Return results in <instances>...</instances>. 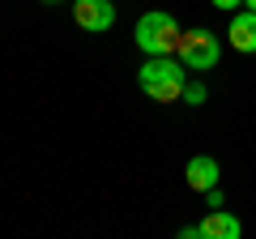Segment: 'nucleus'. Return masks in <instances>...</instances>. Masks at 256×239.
<instances>
[{
  "label": "nucleus",
  "mask_w": 256,
  "mask_h": 239,
  "mask_svg": "<svg viewBox=\"0 0 256 239\" xmlns=\"http://www.w3.org/2000/svg\"><path fill=\"white\" fill-rule=\"evenodd\" d=\"M137 86L150 94L154 102H184V60L180 56H150L146 64L137 68Z\"/></svg>",
  "instance_id": "nucleus-1"
},
{
  "label": "nucleus",
  "mask_w": 256,
  "mask_h": 239,
  "mask_svg": "<svg viewBox=\"0 0 256 239\" xmlns=\"http://www.w3.org/2000/svg\"><path fill=\"white\" fill-rule=\"evenodd\" d=\"M180 22L171 18V13L162 9H150L137 18V30H132V38H137V47L146 56H175L180 52Z\"/></svg>",
  "instance_id": "nucleus-2"
},
{
  "label": "nucleus",
  "mask_w": 256,
  "mask_h": 239,
  "mask_svg": "<svg viewBox=\"0 0 256 239\" xmlns=\"http://www.w3.org/2000/svg\"><path fill=\"white\" fill-rule=\"evenodd\" d=\"M184 60V68H192V73H210L214 64H218V56H222V43L214 30L205 26H192L180 34V52H175Z\"/></svg>",
  "instance_id": "nucleus-3"
},
{
  "label": "nucleus",
  "mask_w": 256,
  "mask_h": 239,
  "mask_svg": "<svg viewBox=\"0 0 256 239\" xmlns=\"http://www.w3.org/2000/svg\"><path fill=\"white\" fill-rule=\"evenodd\" d=\"M73 22L82 30H90V34H102V30L116 26V4H111V0H77Z\"/></svg>",
  "instance_id": "nucleus-4"
},
{
  "label": "nucleus",
  "mask_w": 256,
  "mask_h": 239,
  "mask_svg": "<svg viewBox=\"0 0 256 239\" xmlns=\"http://www.w3.org/2000/svg\"><path fill=\"white\" fill-rule=\"evenodd\" d=\"M218 158L214 154H196L188 158V166H184V184L192 188V192H210V188H218Z\"/></svg>",
  "instance_id": "nucleus-5"
},
{
  "label": "nucleus",
  "mask_w": 256,
  "mask_h": 239,
  "mask_svg": "<svg viewBox=\"0 0 256 239\" xmlns=\"http://www.w3.org/2000/svg\"><path fill=\"white\" fill-rule=\"evenodd\" d=\"M226 38H230L235 52L256 56V9H239L235 18H230V26H226Z\"/></svg>",
  "instance_id": "nucleus-6"
},
{
  "label": "nucleus",
  "mask_w": 256,
  "mask_h": 239,
  "mask_svg": "<svg viewBox=\"0 0 256 239\" xmlns=\"http://www.w3.org/2000/svg\"><path fill=\"white\" fill-rule=\"evenodd\" d=\"M244 235V222L230 210H210V218L201 222V239H239Z\"/></svg>",
  "instance_id": "nucleus-7"
},
{
  "label": "nucleus",
  "mask_w": 256,
  "mask_h": 239,
  "mask_svg": "<svg viewBox=\"0 0 256 239\" xmlns=\"http://www.w3.org/2000/svg\"><path fill=\"white\" fill-rule=\"evenodd\" d=\"M205 98H210V94H205V86H201V82H188V86H184V102H192V107H201Z\"/></svg>",
  "instance_id": "nucleus-8"
},
{
  "label": "nucleus",
  "mask_w": 256,
  "mask_h": 239,
  "mask_svg": "<svg viewBox=\"0 0 256 239\" xmlns=\"http://www.w3.org/2000/svg\"><path fill=\"white\" fill-rule=\"evenodd\" d=\"M205 205H210V210H222V192H218V188H210V192H205Z\"/></svg>",
  "instance_id": "nucleus-9"
},
{
  "label": "nucleus",
  "mask_w": 256,
  "mask_h": 239,
  "mask_svg": "<svg viewBox=\"0 0 256 239\" xmlns=\"http://www.w3.org/2000/svg\"><path fill=\"white\" fill-rule=\"evenodd\" d=\"M210 4H214V9H226V13H235L239 4H244V0H210Z\"/></svg>",
  "instance_id": "nucleus-10"
},
{
  "label": "nucleus",
  "mask_w": 256,
  "mask_h": 239,
  "mask_svg": "<svg viewBox=\"0 0 256 239\" xmlns=\"http://www.w3.org/2000/svg\"><path fill=\"white\" fill-rule=\"evenodd\" d=\"M180 239H201V222L196 226H180Z\"/></svg>",
  "instance_id": "nucleus-11"
},
{
  "label": "nucleus",
  "mask_w": 256,
  "mask_h": 239,
  "mask_svg": "<svg viewBox=\"0 0 256 239\" xmlns=\"http://www.w3.org/2000/svg\"><path fill=\"white\" fill-rule=\"evenodd\" d=\"M244 4H248V9H256V0H244Z\"/></svg>",
  "instance_id": "nucleus-12"
},
{
  "label": "nucleus",
  "mask_w": 256,
  "mask_h": 239,
  "mask_svg": "<svg viewBox=\"0 0 256 239\" xmlns=\"http://www.w3.org/2000/svg\"><path fill=\"white\" fill-rule=\"evenodd\" d=\"M43 4H56V0H43Z\"/></svg>",
  "instance_id": "nucleus-13"
}]
</instances>
